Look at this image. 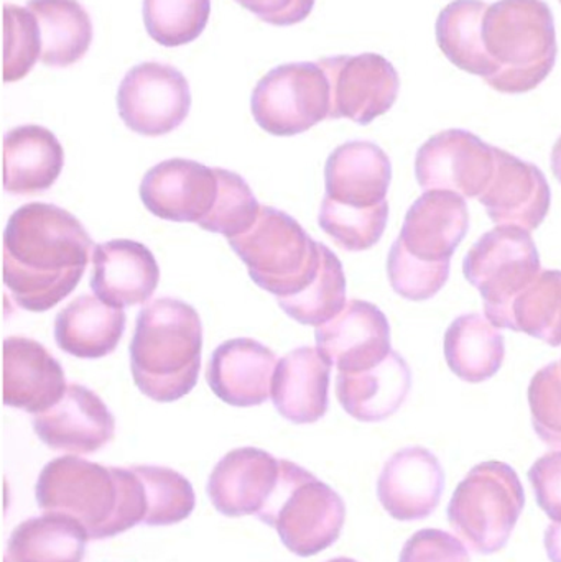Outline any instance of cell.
Here are the masks:
<instances>
[{
    "instance_id": "1f68e13d",
    "label": "cell",
    "mask_w": 561,
    "mask_h": 562,
    "mask_svg": "<svg viewBox=\"0 0 561 562\" xmlns=\"http://www.w3.org/2000/svg\"><path fill=\"white\" fill-rule=\"evenodd\" d=\"M510 330L561 346V272L542 270L513 301Z\"/></svg>"
},
{
    "instance_id": "7a4b0ae2",
    "label": "cell",
    "mask_w": 561,
    "mask_h": 562,
    "mask_svg": "<svg viewBox=\"0 0 561 562\" xmlns=\"http://www.w3.org/2000/svg\"><path fill=\"white\" fill-rule=\"evenodd\" d=\"M203 349L200 314L173 297L142 307L132 337L131 370L135 385L148 398L171 403L197 386Z\"/></svg>"
},
{
    "instance_id": "52a82bcc",
    "label": "cell",
    "mask_w": 561,
    "mask_h": 562,
    "mask_svg": "<svg viewBox=\"0 0 561 562\" xmlns=\"http://www.w3.org/2000/svg\"><path fill=\"white\" fill-rule=\"evenodd\" d=\"M540 272L539 250L529 231L514 226L484 234L463 262L464 277L483 296L484 316L500 329H509L513 301Z\"/></svg>"
},
{
    "instance_id": "7402d4cb",
    "label": "cell",
    "mask_w": 561,
    "mask_h": 562,
    "mask_svg": "<svg viewBox=\"0 0 561 562\" xmlns=\"http://www.w3.org/2000/svg\"><path fill=\"white\" fill-rule=\"evenodd\" d=\"M92 293L117 310L147 303L160 281L154 254L135 240L99 244L92 250Z\"/></svg>"
},
{
    "instance_id": "5b68a950",
    "label": "cell",
    "mask_w": 561,
    "mask_h": 562,
    "mask_svg": "<svg viewBox=\"0 0 561 562\" xmlns=\"http://www.w3.org/2000/svg\"><path fill=\"white\" fill-rule=\"evenodd\" d=\"M280 464L279 484L257 518L279 533L290 553L300 558L323 553L341 537L345 502L295 462L282 459Z\"/></svg>"
},
{
    "instance_id": "5bb4252c",
    "label": "cell",
    "mask_w": 561,
    "mask_h": 562,
    "mask_svg": "<svg viewBox=\"0 0 561 562\" xmlns=\"http://www.w3.org/2000/svg\"><path fill=\"white\" fill-rule=\"evenodd\" d=\"M216 168L173 158L145 173L141 183L144 206L154 216L173 223H200L217 198Z\"/></svg>"
},
{
    "instance_id": "60d3db41",
    "label": "cell",
    "mask_w": 561,
    "mask_h": 562,
    "mask_svg": "<svg viewBox=\"0 0 561 562\" xmlns=\"http://www.w3.org/2000/svg\"><path fill=\"white\" fill-rule=\"evenodd\" d=\"M117 481L119 498L114 518L104 531V540L125 533L137 525H144L147 517V495L144 482L134 469L112 468Z\"/></svg>"
},
{
    "instance_id": "ab89813d",
    "label": "cell",
    "mask_w": 561,
    "mask_h": 562,
    "mask_svg": "<svg viewBox=\"0 0 561 562\" xmlns=\"http://www.w3.org/2000/svg\"><path fill=\"white\" fill-rule=\"evenodd\" d=\"M529 405L537 436L561 451V362L549 363L534 375Z\"/></svg>"
},
{
    "instance_id": "7bdbcfd3",
    "label": "cell",
    "mask_w": 561,
    "mask_h": 562,
    "mask_svg": "<svg viewBox=\"0 0 561 562\" xmlns=\"http://www.w3.org/2000/svg\"><path fill=\"white\" fill-rule=\"evenodd\" d=\"M529 481L543 514L561 525V451L549 452L530 468Z\"/></svg>"
},
{
    "instance_id": "f1b7e54d",
    "label": "cell",
    "mask_w": 561,
    "mask_h": 562,
    "mask_svg": "<svg viewBox=\"0 0 561 562\" xmlns=\"http://www.w3.org/2000/svg\"><path fill=\"white\" fill-rule=\"evenodd\" d=\"M88 530L69 515L45 514L23 521L7 548L9 562H82Z\"/></svg>"
},
{
    "instance_id": "83f0119b",
    "label": "cell",
    "mask_w": 561,
    "mask_h": 562,
    "mask_svg": "<svg viewBox=\"0 0 561 562\" xmlns=\"http://www.w3.org/2000/svg\"><path fill=\"white\" fill-rule=\"evenodd\" d=\"M506 347L500 327L480 313L457 317L445 334V357L455 375L468 383L493 379L503 367Z\"/></svg>"
},
{
    "instance_id": "9c48e42d",
    "label": "cell",
    "mask_w": 561,
    "mask_h": 562,
    "mask_svg": "<svg viewBox=\"0 0 561 562\" xmlns=\"http://www.w3.org/2000/svg\"><path fill=\"white\" fill-rule=\"evenodd\" d=\"M35 495L45 514L69 515L85 525L91 540H104L117 508L119 487L112 468L63 456L40 472Z\"/></svg>"
},
{
    "instance_id": "d6a6232c",
    "label": "cell",
    "mask_w": 561,
    "mask_h": 562,
    "mask_svg": "<svg viewBox=\"0 0 561 562\" xmlns=\"http://www.w3.org/2000/svg\"><path fill=\"white\" fill-rule=\"evenodd\" d=\"M280 307L296 323L323 326L335 319L346 304V277L338 257L322 244V266L316 279L295 296L279 297Z\"/></svg>"
},
{
    "instance_id": "2e32d148",
    "label": "cell",
    "mask_w": 561,
    "mask_h": 562,
    "mask_svg": "<svg viewBox=\"0 0 561 562\" xmlns=\"http://www.w3.org/2000/svg\"><path fill=\"white\" fill-rule=\"evenodd\" d=\"M33 429L53 451L92 454L114 438L115 419L94 392L72 383L55 406L33 416Z\"/></svg>"
},
{
    "instance_id": "7dc6e473",
    "label": "cell",
    "mask_w": 561,
    "mask_h": 562,
    "mask_svg": "<svg viewBox=\"0 0 561 562\" xmlns=\"http://www.w3.org/2000/svg\"><path fill=\"white\" fill-rule=\"evenodd\" d=\"M328 562H358V561L351 560V558H335V560H332Z\"/></svg>"
},
{
    "instance_id": "f35d334b",
    "label": "cell",
    "mask_w": 561,
    "mask_h": 562,
    "mask_svg": "<svg viewBox=\"0 0 561 562\" xmlns=\"http://www.w3.org/2000/svg\"><path fill=\"white\" fill-rule=\"evenodd\" d=\"M389 280L395 293L405 300L425 301L440 293L450 277V262L428 263L415 259L399 240L388 260Z\"/></svg>"
},
{
    "instance_id": "74e56055",
    "label": "cell",
    "mask_w": 561,
    "mask_h": 562,
    "mask_svg": "<svg viewBox=\"0 0 561 562\" xmlns=\"http://www.w3.org/2000/svg\"><path fill=\"white\" fill-rule=\"evenodd\" d=\"M42 32L38 20L19 5L3 7V79L5 82L25 78L42 59Z\"/></svg>"
},
{
    "instance_id": "8992f818",
    "label": "cell",
    "mask_w": 561,
    "mask_h": 562,
    "mask_svg": "<svg viewBox=\"0 0 561 562\" xmlns=\"http://www.w3.org/2000/svg\"><path fill=\"white\" fill-rule=\"evenodd\" d=\"M257 286L279 297L302 293L318 276L322 244L283 211L262 206L253 229L229 240Z\"/></svg>"
},
{
    "instance_id": "bcb514c9",
    "label": "cell",
    "mask_w": 561,
    "mask_h": 562,
    "mask_svg": "<svg viewBox=\"0 0 561 562\" xmlns=\"http://www.w3.org/2000/svg\"><path fill=\"white\" fill-rule=\"evenodd\" d=\"M552 170L557 180L561 183V137L557 140L556 147L552 150Z\"/></svg>"
},
{
    "instance_id": "ac0fdd59",
    "label": "cell",
    "mask_w": 561,
    "mask_h": 562,
    "mask_svg": "<svg viewBox=\"0 0 561 562\" xmlns=\"http://www.w3.org/2000/svg\"><path fill=\"white\" fill-rule=\"evenodd\" d=\"M282 459L257 448L227 452L207 481V497L224 517H257L276 492Z\"/></svg>"
},
{
    "instance_id": "e575fe53",
    "label": "cell",
    "mask_w": 561,
    "mask_h": 562,
    "mask_svg": "<svg viewBox=\"0 0 561 562\" xmlns=\"http://www.w3.org/2000/svg\"><path fill=\"white\" fill-rule=\"evenodd\" d=\"M135 474L144 482L147 495V527H171L193 514L197 505L193 485L173 469L160 465H134Z\"/></svg>"
},
{
    "instance_id": "9a60e30c",
    "label": "cell",
    "mask_w": 561,
    "mask_h": 562,
    "mask_svg": "<svg viewBox=\"0 0 561 562\" xmlns=\"http://www.w3.org/2000/svg\"><path fill=\"white\" fill-rule=\"evenodd\" d=\"M444 492V468L434 452L420 446L395 452L379 475V502L394 520L405 524L430 517Z\"/></svg>"
},
{
    "instance_id": "3957f363",
    "label": "cell",
    "mask_w": 561,
    "mask_h": 562,
    "mask_svg": "<svg viewBox=\"0 0 561 562\" xmlns=\"http://www.w3.org/2000/svg\"><path fill=\"white\" fill-rule=\"evenodd\" d=\"M483 43L496 66V75L486 81L494 91H534L557 63L552 9L543 0H497L484 13Z\"/></svg>"
},
{
    "instance_id": "f6af8a7d",
    "label": "cell",
    "mask_w": 561,
    "mask_h": 562,
    "mask_svg": "<svg viewBox=\"0 0 561 562\" xmlns=\"http://www.w3.org/2000/svg\"><path fill=\"white\" fill-rule=\"evenodd\" d=\"M547 557L552 562H561V525L552 524L546 531Z\"/></svg>"
},
{
    "instance_id": "277c9868",
    "label": "cell",
    "mask_w": 561,
    "mask_h": 562,
    "mask_svg": "<svg viewBox=\"0 0 561 562\" xmlns=\"http://www.w3.org/2000/svg\"><path fill=\"white\" fill-rule=\"evenodd\" d=\"M524 507L526 491L517 472L506 462H481L455 491L448 521L473 553L487 557L509 543Z\"/></svg>"
},
{
    "instance_id": "ba28073f",
    "label": "cell",
    "mask_w": 561,
    "mask_h": 562,
    "mask_svg": "<svg viewBox=\"0 0 561 562\" xmlns=\"http://www.w3.org/2000/svg\"><path fill=\"white\" fill-rule=\"evenodd\" d=\"M250 111L260 128L293 137L329 119L332 88L319 63H290L267 72L253 92Z\"/></svg>"
},
{
    "instance_id": "8d00e7d4",
    "label": "cell",
    "mask_w": 561,
    "mask_h": 562,
    "mask_svg": "<svg viewBox=\"0 0 561 562\" xmlns=\"http://www.w3.org/2000/svg\"><path fill=\"white\" fill-rule=\"evenodd\" d=\"M216 175L220 183L216 203L198 226L231 240L253 229L262 206L243 177L221 168H216Z\"/></svg>"
},
{
    "instance_id": "c3c4849f",
    "label": "cell",
    "mask_w": 561,
    "mask_h": 562,
    "mask_svg": "<svg viewBox=\"0 0 561 562\" xmlns=\"http://www.w3.org/2000/svg\"><path fill=\"white\" fill-rule=\"evenodd\" d=\"M560 3H561V0H560Z\"/></svg>"
},
{
    "instance_id": "d4e9b609",
    "label": "cell",
    "mask_w": 561,
    "mask_h": 562,
    "mask_svg": "<svg viewBox=\"0 0 561 562\" xmlns=\"http://www.w3.org/2000/svg\"><path fill=\"white\" fill-rule=\"evenodd\" d=\"M411 367L401 353L392 350L379 366L362 372H339L336 396L352 418L379 423L399 412L411 393Z\"/></svg>"
},
{
    "instance_id": "d590c367",
    "label": "cell",
    "mask_w": 561,
    "mask_h": 562,
    "mask_svg": "<svg viewBox=\"0 0 561 562\" xmlns=\"http://www.w3.org/2000/svg\"><path fill=\"white\" fill-rule=\"evenodd\" d=\"M211 0H144L148 35L167 48L194 42L206 29Z\"/></svg>"
},
{
    "instance_id": "4dcf8cb0",
    "label": "cell",
    "mask_w": 561,
    "mask_h": 562,
    "mask_svg": "<svg viewBox=\"0 0 561 562\" xmlns=\"http://www.w3.org/2000/svg\"><path fill=\"white\" fill-rule=\"evenodd\" d=\"M26 9L38 20L46 66L66 68L88 53L92 22L78 0H30Z\"/></svg>"
},
{
    "instance_id": "ee69618b",
    "label": "cell",
    "mask_w": 561,
    "mask_h": 562,
    "mask_svg": "<svg viewBox=\"0 0 561 562\" xmlns=\"http://www.w3.org/2000/svg\"><path fill=\"white\" fill-rule=\"evenodd\" d=\"M244 9L269 25L290 26L312 13L315 0H236Z\"/></svg>"
},
{
    "instance_id": "f546056e",
    "label": "cell",
    "mask_w": 561,
    "mask_h": 562,
    "mask_svg": "<svg viewBox=\"0 0 561 562\" xmlns=\"http://www.w3.org/2000/svg\"><path fill=\"white\" fill-rule=\"evenodd\" d=\"M490 3L484 0H453L437 19V43L457 68L484 81L496 75V66L483 43V19Z\"/></svg>"
},
{
    "instance_id": "e0dca14e",
    "label": "cell",
    "mask_w": 561,
    "mask_h": 562,
    "mask_svg": "<svg viewBox=\"0 0 561 562\" xmlns=\"http://www.w3.org/2000/svg\"><path fill=\"white\" fill-rule=\"evenodd\" d=\"M480 203L497 226L536 231L552 203L549 183L539 167L496 148V167Z\"/></svg>"
},
{
    "instance_id": "603a6c76",
    "label": "cell",
    "mask_w": 561,
    "mask_h": 562,
    "mask_svg": "<svg viewBox=\"0 0 561 562\" xmlns=\"http://www.w3.org/2000/svg\"><path fill=\"white\" fill-rule=\"evenodd\" d=\"M391 180V160L381 147L372 142H348L326 161L325 196L343 206L364 210L384 203Z\"/></svg>"
},
{
    "instance_id": "484cf974",
    "label": "cell",
    "mask_w": 561,
    "mask_h": 562,
    "mask_svg": "<svg viewBox=\"0 0 561 562\" xmlns=\"http://www.w3.org/2000/svg\"><path fill=\"white\" fill-rule=\"evenodd\" d=\"M65 165L61 144L48 128L22 125L3 137V188L9 193H43L58 180Z\"/></svg>"
},
{
    "instance_id": "30bf717a",
    "label": "cell",
    "mask_w": 561,
    "mask_h": 562,
    "mask_svg": "<svg viewBox=\"0 0 561 562\" xmlns=\"http://www.w3.org/2000/svg\"><path fill=\"white\" fill-rule=\"evenodd\" d=\"M117 109L124 124L144 137L177 131L191 109L190 85L183 72L164 63H142L122 79Z\"/></svg>"
},
{
    "instance_id": "d6986e66",
    "label": "cell",
    "mask_w": 561,
    "mask_h": 562,
    "mask_svg": "<svg viewBox=\"0 0 561 562\" xmlns=\"http://www.w3.org/2000/svg\"><path fill=\"white\" fill-rule=\"evenodd\" d=\"M470 227L464 198L450 191H425L408 210L399 243L415 259L450 262Z\"/></svg>"
},
{
    "instance_id": "44dd1931",
    "label": "cell",
    "mask_w": 561,
    "mask_h": 562,
    "mask_svg": "<svg viewBox=\"0 0 561 562\" xmlns=\"http://www.w3.org/2000/svg\"><path fill=\"white\" fill-rule=\"evenodd\" d=\"M58 360L35 340L9 337L3 342V403L12 408L45 413L66 393Z\"/></svg>"
},
{
    "instance_id": "6da1fadb",
    "label": "cell",
    "mask_w": 561,
    "mask_h": 562,
    "mask_svg": "<svg viewBox=\"0 0 561 562\" xmlns=\"http://www.w3.org/2000/svg\"><path fill=\"white\" fill-rule=\"evenodd\" d=\"M92 240L68 211L45 203L20 207L3 234V283L23 310L61 303L85 276Z\"/></svg>"
},
{
    "instance_id": "836d02e7",
    "label": "cell",
    "mask_w": 561,
    "mask_h": 562,
    "mask_svg": "<svg viewBox=\"0 0 561 562\" xmlns=\"http://www.w3.org/2000/svg\"><path fill=\"white\" fill-rule=\"evenodd\" d=\"M389 221L388 201L372 207H349L323 198L318 224L326 236L346 252H364L384 236Z\"/></svg>"
},
{
    "instance_id": "ffe728a7",
    "label": "cell",
    "mask_w": 561,
    "mask_h": 562,
    "mask_svg": "<svg viewBox=\"0 0 561 562\" xmlns=\"http://www.w3.org/2000/svg\"><path fill=\"white\" fill-rule=\"evenodd\" d=\"M276 367V353L263 344L247 337L226 340L207 363V385L227 405L259 406L272 395Z\"/></svg>"
},
{
    "instance_id": "cb8c5ba5",
    "label": "cell",
    "mask_w": 561,
    "mask_h": 562,
    "mask_svg": "<svg viewBox=\"0 0 561 562\" xmlns=\"http://www.w3.org/2000/svg\"><path fill=\"white\" fill-rule=\"evenodd\" d=\"M332 366L313 347H299L277 362L272 402L295 425H313L328 412Z\"/></svg>"
},
{
    "instance_id": "4fadbf2b",
    "label": "cell",
    "mask_w": 561,
    "mask_h": 562,
    "mask_svg": "<svg viewBox=\"0 0 561 562\" xmlns=\"http://www.w3.org/2000/svg\"><path fill=\"white\" fill-rule=\"evenodd\" d=\"M316 349L339 372H362L388 359L391 324L375 304L351 300L345 310L316 327Z\"/></svg>"
},
{
    "instance_id": "b9f144b4",
    "label": "cell",
    "mask_w": 561,
    "mask_h": 562,
    "mask_svg": "<svg viewBox=\"0 0 561 562\" xmlns=\"http://www.w3.org/2000/svg\"><path fill=\"white\" fill-rule=\"evenodd\" d=\"M468 550L457 535L427 528L408 538L399 562H471Z\"/></svg>"
},
{
    "instance_id": "7c38bea8",
    "label": "cell",
    "mask_w": 561,
    "mask_h": 562,
    "mask_svg": "<svg viewBox=\"0 0 561 562\" xmlns=\"http://www.w3.org/2000/svg\"><path fill=\"white\" fill-rule=\"evenodd\" d=\"M332 88L329 119H349L368 125L391 111L401 79L389 59L375 53L319 59Z\"/></svg>"
},
{
    "instance_id": "8fae6325",
    "label": "cell",
    "mask_w": 561,
    "mask_h": 562,
    "mask_svg": "<svg viewBox=\"0 0 561 562\" xmlns=\"http://www.w3.org/2000/svg\"><path fill=\"white\" fill-rule=\"evenodd\" d=\"M496 147L461 128L428 138L415 157V177L425 191L480 198L493 178Z\"/></svg>"
},
{
    "instance_id": "4316f807",
    "label": "cell",
    "mask_w": 561,
    "mask_h": 562,
    "mask_svg": "<svg viewBox=\"0 0 561 562\" xmlns=\"http://www.w3.org/2000/svg\"><path fill=\"white\" fill-rule=\"evenodd\" d=\"M125 324L124 310L86 294L59 311L55 319V340L63 352L76 359L98 360L117 349Z\"/></svg>"
}]
</instances>
